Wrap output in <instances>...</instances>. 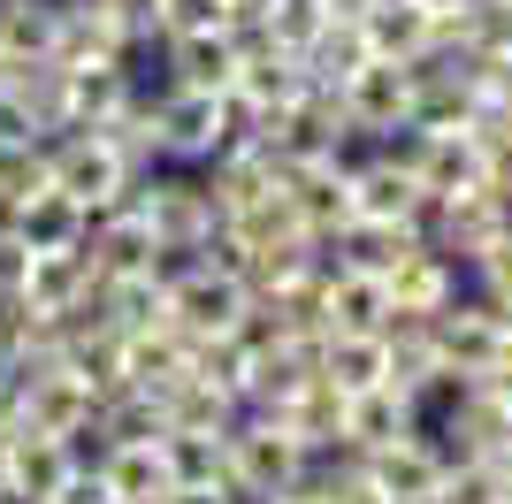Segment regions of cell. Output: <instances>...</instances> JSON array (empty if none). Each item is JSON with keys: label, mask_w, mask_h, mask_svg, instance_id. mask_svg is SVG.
Listing matches in <instances>:
<instances>
[{"label": "cell", "mask_w": 512, "mask_h": 504, "mask_svg": "<svg viewBox=\"0 0 512 504\" xmlns=\"http://www.w3.org/2000/svg\"><path fill=\"white\" fill-rule=\"evenodd\" d=\"M237 306H245V283L237 275H214V268H192L184 283H169V329L176 336H222L237 321Z\"/></svg>", "instance_id": "cell-1"}, {"label": "cell", "mask_w": 512, "mask_h": 504, "mask_svg": "<svg viewBox=\"0 0 512 504\" xmlns=\"http://www.w3.org/2000/svg\"><path fill=\"white\" fill-rule=\"evenodd\" d=\"M344 184H352V214H360V222H406L413 191H421V184L406 176V168H390V161H367V168H352Z\"/></svg>", "instance_id": "cell-5"}, {"label": "cell", "mask_w": 512, "mask_h": 504, "mask_svg": "<svg viewBox=\"0 0 512 504\" xmlns=\"http://www.w3.org/2000/svg\"><path fill=\"white\" fill-rule=\"evenodd\" d=\"M8 69H16V62H8V54H0V84H8Z\"/></svg>", "instance_id": "cell-10"}, {"label": "cell", "mask_w": 512, "mask_h": 504, "mask_svg": "<svg viewBox=\"0 0 512 504\" xmlns=\"http://www.w3.org/2000/svg\"><path fill=\"white\" fill-rule=\"evenodd\" d=\"M230 23V0H161V39H184V31H222Z\"/></svg>", "instance_id": "cell-7"}, {"label": "cell", "mask_w": 512, "mask_h": 504, "mask_svg": "<svg viewBox=\"0 0 512 504\" xmlns=\"http://www.w3.org/2000/svg\"><path fill=\"white\" fill-rule=\"evenodd\" d=\"M413 428V398L406 390H390V382H375V390H352L344 398V436L360 443V451H375V443L406 436Z\"/></svg>", "instance_id": "cell-3"}, {"label": "cell", "mask_w": 512, "mask_h": 504, "mask_svg": "<svg viewBox=\"0 0 512 504\" xmlns=\"http://www.w3.org/2000/svg\"><path fill=\"white\" fill-rule=\"evenodd\" d=\"M23 268H31V245H23V237H0V298L23 291Z\"/></svg>", "instance_id": "cell-8"}, {"label": "cell", "mask_w": 512, "mask_h": 504, "mask_svg": "<svg viewBox=\"0 0 512 504\" xmlns=\"http://www.w3.org/2000/svg\"><path fill=\"white\" fill-rule=\"evenodd\" d=\"M375 0H321V16H367Z\"/></svg>", "instance_id": "cell-9"}, {"label": "cell", "mask_w": 512, "mask_h": 504, "mask_svg": "<svg viewBox=\"0 0 512 504\" xmlns=\"http://www.w3.org/2000/svg\"><path fill=\"white\" fill-rule=\"evenodd\" d=\"M467 268H474V283H482V298L505 314V306H512V222H505V230H497L482 252H474Z\"/></svg>", "instance_id": "cell-6"}, {"label": "cell", "mask_w": 512, "mask_h": 504, "mask_svg": "<svg viewBox=\"0 0 512 504\" xmlns=\"http://www.w3.org/2000/svg\"><path fill=\"white\" fill-rule=\"evenodd\" d=\"M169 84H184V92H230L237 84L230 31H184V39H169Z\"/></svg>", "instance_id": "cell-2"}, {"label": "cell", "mask_w": 512, "mask_h": 504, "mask_svg": "<svg viewBox=\"0 0 512 504\" xmlns=\"http://www.w3.org/2000/svg\"><path fill=\"white\" fill-rule=\"evenodd\" d=\"M54 31H62V0H0V54L8 62L54 54Z\"/></svg>", "instance_id": "cell-4"}]
</instances>
